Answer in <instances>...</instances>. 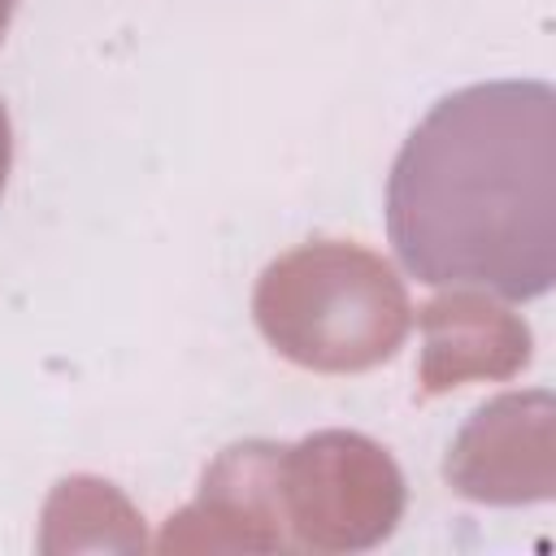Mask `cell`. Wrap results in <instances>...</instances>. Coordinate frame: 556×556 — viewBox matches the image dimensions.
I'll return each mask as SVG.
<instances>
[{
  "mask_svg": "<svg viewBox=\"0 0 556 556\" xmlns=\"http://www.w3.org/2000/svg\"><path fill=\"white\" fill-rule=\"evenodd\" d=\"M387 235L430 287L539 300L556 282V91L473 83L404 139L387 178Z\"/></svg>",
  "mask_w": 556,
  "mask_h": 556,
  "instance_id": "cell-1",
  "label": "cell"
},
{
  "mask_svg": "<svg viewBox=\"0 0 556 556\" xmlns=\"http://www.w3.org/2000/svg\"><path fill=\"white\" fill-rule=\"evenodd\" d=\"M252 317L282 361L313 374H361L404 348L413 304L378 252L352 239H308L261 269Z\"/></svg>",
  "mask_w": 556,
  "mask_h": 556,
  "instance_id": "cell-2",
  "label": "cell"
},
{
  "mask_svg": "<svg viewBox=\"0 0 556 556\" xmlns=\"http://www.w3.org/2000/svg\"><path fill=\"white\" fill-rule=\"evenodd\" d=\"M404 473L395 456L361 430H317L282 443V508L291 547L369 552L404 517Z\"/></svg>",
  "mask_w": 556,
  "mask_h": 556,
  "instance_id": "cell-3",
  "label": "cell"
},
{
  "mask_svg": "<svg viewBox=\"0 0 556 556\" xmlns=\"http://www.w3.org/2000/svg\"><path fill=\"white\" fill-rule=\"evenodd\" d=\"M556 395L547 387L504 391L469 413L443 456V482L495 508L543 504L556 495Z\"/></svg>",
  "mask_w": 556,
  "mask_h": 556,
  "instance_id": "cell-4",
  "label": "cell"
},
{
  "mask_svg": "<svg viewBox=\"0 0 556 556\" xmlns=\"http://www.w3.org/2000/svg\"><path fill=\"white\" fill-rule=\"evenodd\" d=\"M161 552H282L291 547L282 508V443L239 439L222 447L195 500L169 517Z\"/></svg>",
  "mask_w": 556,
  "mask_h": 556,
  "instance_id": "cell-5",
  "label": "cell"
},
{
  "mask_svg": "<svg viewBox=\"0 0 556 556\" xmlns=\"http://www.w3.org/2000/svg\"><path fill=\"white\" fill-rule=\"evenodd\" d=\"M421 395H443L465 382H504L521 374L534 356L530 326L491 291L452 287L421 304Z\"/></svg>",
  "mask_w": 556,
  "mask_h": 556,
  "instance_id": "cell-6",
  "label": "cell"
},
{
  "mask_svg": "<svg viewBox=\"0 0 556 556\" xmlns=\"http://www.w3.org/2000/svg\"><path fill=\"white\" fill-rule=\"evenodd\" d=\"M43 552H78V547H143V517L135 504L96 473H70L52 486L43 504Z\"/></svg>",
  "mask_w": 556,
  "mask_h": 556,
  "instance_id": "cell-7",
  "label": "cell"
},
{
  "mask_svg": "<svg viewBox=\"0 0 556 556\" xmlns=\"http://www.w3.org/2000/svg\"><path fill=\"white\" fill-rule=\"evenodd\" d=\"M9 165H13V126H9V109L0 100V191L9 182Z\"/></svg>",
  "mask_w": 556,
  "mask_h": 556,
  "instance_id": "cell-8",
  "label": "cell"
},
{
  "mask_svg": "<svg viewBox=\"0 0 556 556\" xmlns=\"http://www.w3.org/2000/svg\"><path fill=\"white\" fill-rule=\"evenodd\" d=\"M13 13H17V0H0V39L9 35V22H13Z\"/></svg>",
  "mask_w": 556,
  "mask_h": 556,
  "instance_id": "cell-9",
  "label": "cell"
}]
</instances>
